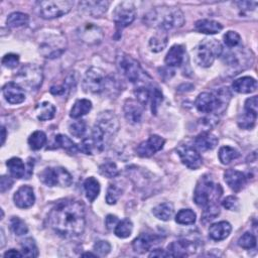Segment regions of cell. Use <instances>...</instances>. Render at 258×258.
Instances as JSON below:
<instances>
[{
  "label": "cell",
  "mask_w": 258,
  "mask_h": 258,
  "mask_svg": "<svg viewBox=\"0 0 258 258\" xmlns=\"http://www.w3.org/2000/svg\"><path fill=\"white\" fill-rule=\"evenodd\" d=\"M49 224L58 235L64 238L81 236L86 227L84 204L74 199L59 202L49 215Z\"/></svg>",
  "instance_id": "1"
},
{
  "label": "cell",
  "mask_w": 258,
  "mask_h": 258,
  "mask_svg": "<svg viewBox=\"0 0 258 258\" xmlns=\"http://www.w3.org/2000/svg\"><path fill=\"white\" fill-rule=\"evenodd\" d=\"M143 21L158 30L167 31L173 28L182 27L185 23V15L177 7H156L144 15Z\"/></svg>",
  "instance_id": "2"
},
{
  "label": "cell",
  "mask_w": 258,
  "mask_h": 258,
  "mask_svg": "<svg viewBox=\"0 0 258 258\" xmlns=\"http://www.w3.org/2000/svg\"><path fill=\"white\" fill-rule=\"evenodd\" d=\"M222 194L223 189L221 185L215 183L210 175H205L197 183L194 192V201L198 207L205 208L209 205L217 204Z\"/></svg>",
  "instance_id": "3"
},
{
  "label": "cell",
  "mask_w": 258,
  "mask_h": 258,
  "mask_svg": "<svg viewBox=\"0 0 258 258\" xmlns=\"http://www.w3.org/2000/svg\"><path fill=\"white\" fill-rule=\"evenodd\" d=\"M117 84L112 77L106 76L105 72L96 67L90 68L85 74L84 88L93 94H100L105 91L115 90Z\"/></svg>",
  "instance_id": "4"
},
{
  "label": "cell",
  "mask_w": 258,
  "mask_h": 258,
  "mask_svg": "<svg viewBox=\"0 0 258 258\" xmlns=\"http://www.w3.org/2000/svg\"><path fill=\"white\" fill-rule=\"evenodd\" d=\"M223 53L220 41L215 38H205L194 49V60L200 67L209 68L213 65L216 58Z\"/></svg>",
  "instance_id": "5"
},
{
  "label": "cell",
  "mask_w": 258,
  "mask_h": 258,
  "mask_svg": "<svg viewBox=\"0 0 258 258\" xmlns=\"http://www.w3.org/2000/svg\"><path fill=\"white\" fill-rule=\"evenodd\" d=\"M44 80L41 68L34 64H26L22 66L14 76L15 83L23 90L35 91L40 88Z\"/></svg>",
  "instance_id": "6"
},
{
  "label": "cell",
  "mask_w": 258,
  "mask_h": 258,
  "mask_svg": "<svg viewBox=\"0 0 258 258\" xmlns=\"http://www.w3.org/2000/svg\"><path fill=\"white\" fill-rule=\"evenodd\" d=\"M67 48L66 37L60 32H49L39 42V53L47 59L61 57Z\"/></svg>",
  "instance_id": "7"
},
{
  "label": "cell",
  "mask_w": 258,
  "mask_h": 258,
  "mask_svg": "<svg viewBox=\"0 0 258 258\" xmlns=\"http://www.w3.org/2000/svg\"><path fill=\"white\" fill-rule=\"evenodd\" d=\"M73 6L74 2L71 0H49L37 1L35 3V10L41 18L54 19L69 13Z\"/></svg>",
  "instance_id": "8"
},
{
  "label": "cell",
  "mask_w": 258,
  "mask_h": 258,
  "mask_svg": "<svg viewBox=\"0 0 258 258\" xmlns=\"http://www.w3.org/2000/svg\"><path fill=\"white\" fill-rule=\"evenodd\" d=\"M117 66L122 75L133 84L140 82H146V79L150 80V77L143 71L140 64L128 55H121L117 59Z\"/></svg>",
  "instance_id": "9"
},
{
  "label": "cell",
  "mask_w": 258,
  "mask_h": 258,
  "mask_svg": "<svg viewBox=\"0 0 258 258\" xmlns=\"http://www.w3.org/2000/svg\"><path fill=\"white\" fill-rule=\"evenodd\" d=\"M39 180L48 187H63L68 188L73 183V177L69 171L61 166L47 167L39 173Z\"/></svg>",
  "instance_id": "10"
},
{
  "label": "cell",
  "mask_w": 258,
  "mask_h": 258,
  "mask_svg": "<svg viewBox=\"0 0 258 258\" xmlns=\"http://www.w3.org/2000/svg\"><path fill=\"white\" fill-rule=\"evenodd\" d=\"M136 17L135 5L130 1H123L119 3L113 12V19L117 30H121L131 24Z\"/></svg>",
  "instance_id": "11"
},
{
  "label": "cell",
  "mask_w": 258,
  "mask_h": 258,
  "mask_svg": "<svg viewBox=\"0 0 258 258\" xmlns=\"http://www.w3.org/2000/svg\"><path fill=\"white\" fill-rule=\"evenodd\" d=\"M95 126L100 129L107 141H109L118 131L119 121L112 111H103L97 116Z\"/></svg>",
  "instance_id": "12"
},
{
  "label": "cell",
  "mask_w": 258,
  "mask_h": 258,
  "mask_svg": "<svg viewBox=\"0 0 258 258\" xmlns=\"http://www.w3.org/2000/svg\"><path fill=\"white\" fill-rule=\"evenodd\" d=\"M77 34L80 40L89 46L99 45L104 38L102 28L94 23H84L78 28Z\"/></svg>",
  "instance_id": "13"
},
{
  "label": "cell",
  "mask_w": 258,
  "mask_h": 258,
  "mask_svg": "<svg viewBox=\"0 0 258 258\" xmlns=\"http://www.w3.org/2000/svg\"><path fill=\"white\" fill-rule=\"evenodd\" d=\"M177 152L182 162L190 169H198L203 163V158L195 146L187 143L181 144L177 147Z\"/></svg>",
  "instance_id": "14"
},
{
  "label": "cell",
  "mask_w": 258,
  "mask_h": 258,
  "mask_svg": "<svg viewBox=\"0 0 258 258\" xmlns=\"http://www.w3.org/2000/svg\"><path fill=\"white\" fill-rule=\"evenodd\" d=\"M165 140L158 135H150L146 141L141 142L137 148L136 152L140 157H150L157 151L163 148Z\"/></svg>",
  "instance_id": "15"
},
{
  "label": "cell",
  "mask_w": 258,
  "mask_h": 258,
  "mask_svg": "<svg viewBox=\"0 0 258 258\" xmlns=\"http://www.w3.org/2000/svg\"><path fill=\"white\" fill-rule=\"evenodd\" d=\"M144 106L137 100L127 99L124 103L123 111L126 120L131 124H137L141 121Z\"/></svg>",
  "instance_id": "16"
},
{
  "label": "cell",
  "mask_w": 258,
  "mask_h": 258,
  "mask_svg": "<svg viewBox=\"0 0 258 258\" xmlns=\"http://www.w3.org/2000/svg\"><path fill=\"white\" fill-rule=\"evenodd\" d=\"M167 252L171 257H185L196 252V243L187 239H181L170 243Z\"/></svg>",
  "instance_id": "17"
},
{
  "label": "cell",
  "mask_w": 258,
  "mask_h": 258,
  "mask_svg": "<svg viewBox=\"0 0 258 258\" xmlns=\"http://www.w3.org/2000/svg\"><path fill=\"white\" fill-rule=\"evenodd\" d=\"M14 204L20 209H28L34 205L35 196L33 189L29 186L20 187L13 196Z\"/></svg>",
  "instance_id": "18"
},
{
  "label": "cell",
  "mask_w": 258,
  "mask_h": 258,
  "mask_svg": "<svg viewBox=\"0 0 258 258\" xmlns=\"http://www.w3.org/2000/svg\"><path fill=\"white\" fill-rule=\"evenodd\" d=\"M2 93L5 100L13 105L20 104L25 100L24 90L15 82H10L4 85L2 88Z\"/></svg>",
  "instance_id": "19"
},
{
  "label": "cell",
  "mask_w": 258,
  "mask_h": 258,
  "mask_svg": "<svg viewBox=\"0 0 258 258\" xmlns=\"http://www.w3.org/2000/svg\"><path fill=\"white\" fill-rule=\"evenodd\" d=\"M109 5V1H96V0H92V1H81L79 3L80 9L84 13L89 14L92 17H100L105 14L108 10Z\"/></svg>",
  "instance_id": "20"
},
{
  "label": "cell",
  "mask_w": 258,
  "mask_h": 258,
  "mask_svg": "<svg viewBox=\"0 0 258 258\" xmlns=\"http://www.w3.org/2000/svg\"><path fill=\"white\" fill-rule=\"evenodd\" d=\"M160 241V237L155 234H140L132 242V248L134 252L138 254H144L150 250V248Z\"/></svg>",
  "instance_id": "21"
},
{
  "label": "cell",
  "mask_w": 258,
  "mask_h": 258,
  "mask_svg": "<svg viewBox=\"0 0 258 258\" xmlns=\"http://www.w3.org/2000/svg\"><path fill=\"white\" fill-rule=\"evenodd\" d=\"M224 180L229 188L234 192H240L246 185V176L236 169H227L224 174Z\"/></svg>",
  "instance_id": "22"
},
{
  "label": "cell",
  "mask_w": 258,
  "mask_h": 258,
  "mask_svg": "<svg viewBox=\"0 0 258 258\" xmlns=\"http://www.w3.org/2000/svg\"><path fill=\"white\" fill-rule=\"evenodd\" d=\"M232 226L227 221H221L210 226L209 236L214 241L225 240L231 233Z\"/></svg>",
  "instance_id": "23"
},
{
  "label": "cell",
  "mask_w": 258,
  "mask_h": 258,
  "mask_svg": "<svg viewBox=\"0 0 258 258\" xmlns=\"http://www.w3.org/2000/svg\"><path fill=\"white\" fill-rule=\"evenodd\" d=\"M232 88L239 94H250L256 91L257 81L252 77H242L233 82Z\"/></svg>",
  "instance_id": "24"
},
{
  "label": "cell",
  "mask_w": 258,
  "mask_h": 258,
  "mask_svg": "<svg viewBox=\"0 0 258 258\" xmlns=\"http://www.w3.org/2000/svg\"><path fill=\"white\" fill-rule=\"evenodd\" d=\"M218 138L210 132H202L195 139V147L198 151L212 150L218 145Z\"/></svg>",
  "instance_id": "25"
},
{
  "label": "cell",
  "mask_w": 258,
  "mask_h": 258,
  "mask_svg": "<svg viewBox=\"0 0 258 258\" xmlns=\"http://www.w3.org/2000/svg\"><path fill=\"white\" fill-rule=\"evenodd\" d=\"M185 59V48L182 45L171 47L165 56L164 62L168 67H180Z\"/></svg>",
  "instance_id": "26"
},
{
  "label": "cell",
  "mask_w": 258,
  "mask_h": 258,
  "mask_svg": "<svg viewBox=\"0 0 258 258\" xmlns=\"http://www.w3.org/2000/svg\"><path fill=\"white\" fill-rule=\"evenodd\" d=\"M195 28L201 33L216 34L223 29V25L220 22L212 19H201L196 22Z\"/></svg>",
  "instance_id": "27"
},
{
  "label": "cell",
  "mask_w": 258,
  "mask_h": 258,
  "mask_svg": "<svg viewBox=\"0 0 258 258\" xmlns=\"http://www.w3.org/2000/svg\"><path fill=\"white\" fill-rule=\"evenodd\" d=\"M92 109V102L88 99H79L73 105L70 117L73 119H79L86 114H88Z\"/></svg>",
  "instance_id": "28"
},
{
  "label": "cell",
  "mask_w": 258,
  "mask_h": 258,
  "mask_svg": "<svg viewBox=\"0 0 258 258\" xmlns=\"http://www.w3.org/2000/svg\"><path fill=\"white\" fill-rule=\"evenodd\" d=\"M167 41H168L167 32L164 30H158L156 34L153 35L149 40L150 51L153 53L162 52L167 46Z\"/></svg>",
  "instance_id": "29"
},
{
  "label": "cell",
  "mask_w": 258,
  "mask_h": 258,
  "mask_svg": "<svg viewBox=\"0 0 258 258\" xmlns=\"http://www.w3.org/2000/svg\"><path fill=\"white\" fill-rule=\"evenodd\" d=\"M152 213L157 219L161 221H168L174 216V213H175L174 205L168 202L159 204L153 208Z\"/></svg>",
  "instance_id": "30"
},
{
  "label": "cell",
  "mask_w": 258,
  "mask_h": 258,
  "mask_svg": "<svg viewBox=\"0 0 258 258\" xmlns=\"http://www.w3.org/2000/svg\"><path fill=\"white\" fill-rule=\"evenodd\" d=\"M100 183L93 177L86 179L84 182V190L86 194V198L89 202L93 203L100 194Z\"/></svg>",
  "instance_id": "31"
},
{
  "label": "cell",
  "mask_w": 258,
  "mask_h": 258,
  "mask_svg": "<svg viewBox=\"0 0 258 258\" xmlns=\"http://www.w3.org/2000/svg\"><path fill=\"white\" fill-rule=\"evenodd\" d=\"M57 109L50 102H42L36 106V116L40 121L52 120L56 115Z\"/></svg>",
  "instance_id": "32"
},
{
  "label": "cell",
  "mask_w": 258,
  "mask_h": 258,
  "mask_svg": "<svg viewBox=\"0 0 258 258\" xmlns=\"http://www.w3.org/2000/svg\"><path fill=\"white\" fill-rule=\"evenodd\" d=\"M9 173L13 178L22 179L25 176V165L19 157H12L6 161Z\"/></svg>",
  "instance_id": "33"
},
{
  "label": "cell",
  "mask_w": 258,
  "mask_h": 258,
  "mask_svg": "<svg viewBox=\"0 0 258 258\" xmlns=\"http://www.w3.org/2000/svg\"><path fill=\"white\" fill-rule=\"evenodd\" d=\"M53 145H55V148H63L69 152L75 153L76 151H78V145H76V143L68 136L64 135V134H58L55 136L54 138V143Z\"/></svg>",
  "instance_id": "34"
},
{
  "label": "cell",
  "mask_w": 258,
  "mask_h": 258,
  "mask_svg": "<svg viewBox=\"0 0 258 258\" xmlns=\"http://www.w3.org/2000/svg\"><path fill=\"white\" fill-rule=\"evenodd\" d=\"M132 231H133V223L129 218H125L122 221H119L116 227L114 228V234L121 239L128 238L131 235Z\"/></svg>",
  "instance_id": "35"
},
{
  "label": "cell",
  "mask_w": 258,
  "mask_h": 258,
  "mask_svg": "<svg viewBox=\"0 0 258 258\" xmlns=\"http://www.w3.org/2000/svg\"><path fill=\"white\" fill-rule=\"evenodd\" d=\"M47 140H48L47 134L44 131L38 130L30 134L28 138V144L32 150H39L40 148H42L46 145Z\"/></svg>",
  "instance_id": "36"
},
{
  "label": "cell",
  "mask_w": 258,
  "mask_h": 258,
  "mask_svg": "<svg viewBox=\"0 0 258 258\" xmlns=\"http://www.w3.org/2000/svg\"><path fill=\"white\" fill-rule=\"evenodd\" d=\"M219 159L223 164H229L240 156V152L231 146H222L219 150Z\"/></svg>",
  "instance_id": "37"
},
{
  "label": "cell",
  "mask_w": 258,
  "mask_h": 258,
  "mask_svg": "<svg viewBox=\"0 0 258 258\" xmlns=\"http://www.w3.org/2000/svg\"><path fill=\"white\" fill-rule=\"evenodd\" d=\"M29 21V16L22 12H13L8 15L6 24L9 27H20L26 25Z\"/></svg>",
  "instance_id": "38"
},
{
  "label": "cell",
  "mask_w": 258,
  "mask_h": 258,
  "mask_svg": "<svg viewBox=\"0 0 258 258\" xmlns=\"http://www.w3.org/2000/svg\"><path fill=\"white\" fill-rule=\"evenodd\" d=\"M196 213L191 209L181 210L176 216V221L181 225H193L196 222Z\"/></svg>",
  "instance_id": "39"
},
{
  "label": "cell",
  "mask_w": 258,
  "mask_h": 258,
  "mask_svg": "<svg viewBox=\"0 0 258 258\" xmlns=\"http://www.w3.org/2000/svg\"><path fill=\"white\" fill-rule=\"evenodd\" d=\"M100 174L108 179H113L116 178L120 175V170L117 166V164L113 161H106L102 163L99 167Z\"/></svg>",
  "instance_id": "40"
},
{
  "label": "cell",
  "mask_w": 258,
  "mask_h": 258,
  "mask_svg": "<svg viewBox=\"0 0 258 258\" xmlns=\"http://www.w3.org/2000/svg\"><path fill=\"white\" fill-rule=\"evenodd\" d=\"M149 101L151 102V112L152 114L156 115L159 106L161 105L163 101V95L162 92L158 87H153L150 86V98Z\"/></svg>",
  "instance_id": "41"
},
{
  "label": "cell",
  "mask_w": 258,
  "mask_h": 258,
  "mask_svg": "<svg viewBox=\"0 0 258 258\" xmlns=\"http://www.w3.org/2000/svg\"><path fill=\"white\" fill-rule=\"evenodd\" d=\"M21 253L24 257H37L38 248L32 238H26L21 243Z\"/></svg>",
  "instance_id": "42"
},
{
  "label": "cell",
  "mask_w": 258,
  "mask_h": 258,
  "mask_svg": "<svg viewBox=\"0 0 258 258\" xmlns=\"http://www.w3.org/2000/svg\"><path fill=\"white\" fill-rule=\"evenodd\" d=\"M257 119V113L244 110L238 119V125L243 129H252Z\"/></svg>",
  "instance_id": "43"
},
{
  "label": "cell",
  "mask_w": 258,
  "mask_h": 258,
  "mask_svg": "<svg viewBox=\"0 0 258 258\" xmlns=\"http://www.w3.org/2000/svg\"><path fill=\"white\" fill-rule=\"evenodd\" d=\"M123 189L119 187L118 184H110L107 190V195H106V202L108 205H115L120 197L122 196Z\"/></svg>",
  "instance_id": "44"
},
{
  "label": "cell",
  "mask_w": 258,
  "mask_h": 258,
  "mask_svg": "<svg viewBox=\"0 0 258 258\" xmlns=\"http://www.w3.org/2000/svg\"><path fill=\"white\" fill-rule=\"evenodd\" d=\"M220 214V208L218 204H213L209 205L204 208L203 214H202V221L203 223H208L211 222L212 220L216 219Z\"/></svg>",
  "instance_id": "45"
},
{
  "label": "cell",
  "mask_w": 258,
  "mask_h": 258,
  "mask_svg": "<svg viewBox=\"0 0 258 258\" xmlns=\"http://www.w3.org/2000/svg\"><path fill=\"white\" fill-rule=\"evenodd\" d=\"M86 130H87V125H86V122L84 120H77L69 125L70 133L77 138L83 137L86 133Z\"/></svg>",
  "instance_id": "46"
},
{
  "label": "cell",
  "mask_w": 258,
  "mask_h": 258,
  "mask_svg": "<svg viewBox=\"0 0 258 258\" xmlns=\"http://www.w3.org/2000/svg\"><path fill=\"white\" fill-rule=\"evenodd\" d=\"M10 228L12 232L17 236L25 235L28 232V228L23 220L18 217H12L10 219Z\"/></svg>",
  "instance_id": "47"
},
{
  "label": "cell",
  "mask_w": 258,
  "mask_h": 258,
  "mask_svg": "<svg viewBox=\"0 0 258 258\" xmlns=\"http://www.w3.org/2000/svg\"><path fill=\"white\" fill-rule=\"evenodd\" d=\"M238 245L244 249H253L256 247V237L253 234L246 232L239 238Z\"/></svg>",
  "instance_id": "48"
},
{
  "label": "cell",
  "mask_w": 258,
  "mask_h": 258,
  "mask_svg": "<svg viewBox=\"0 0 258 258\" xmlns=\"http://www.w3.org/2000/svg\"><path fill=\"white\" fill-rule=\"evenodd\" d=\"M78 149L85 153V154H90V155H93L95 153H97V150H96V147L94 145V142L90 137H87L83 139V141L80 143V145L78 146Z\"/></svg>",
  "instance_id": "49"
},
{
  "label": "cell",
  "mask_w": 258,
  "mask_h": 258,
  "mask_svg": "<svg viewBox=\"0 0 258 258\" xmlns=\"http://www.w3.org/2000/svg\"><path fill=\"white\" fill-rule=\"evenodd\" d=\"M241 41V36L238 32L229 30L224 35V42L228 48H236Z\"/></svg>",
  "instance_id": "50"
},
{
  "label": "cell",
  "mask_w": 258,
  "mask_h": 258,
  "mask_svg": "<svg viewBox=\"0 0 258 258\" xmlns=\"http://www.w3.org/2000/svg\"><path fill=\"white\" fill-rule=\"evenodd\" d=\"M222 206L229 211H239L240 201L236 196H228L223 200Z\"/></svg>",
  "instance_id": "51"
},
{
  "label": "cell",
  "mask_w": 258,
  "mask_h": 258,
  "mask_svg": "<svg viewBox=\"0 0 258 258\" xmlns=\"http://www.w3.org/2000/svg\"><path fill=\"white\" fill-rule=\"evenodd\" d=\"M93 250L98 256H105L111 251V245L108 241L101 240L94 244Z\"/></svg>",
  "instance_id": "52"
},
{
  "label": "cell",
  "mask_w": 258,
  "mask_h": 258,
  "mask_svg": "<svg viewBox=\"0 0 258 258\" xmlns=\"http://www.w3.org/2000/svg\"><path fill=\"white\" fill-rule=\"evenodd\" d=\"M19 64V57L15 54H7L2 59V65L8 69H14Z\"/></svg>",
  "instance_id": "53"
},
{
  "label": "cell",
  "mask_w": 258,
  "mask_h": 258,
  "mask_svg": "<svg viewBox=\"0 0 258 258\" xmlns=\"http://www.w3.org/2000/svg\"><path fill=\"white\" fill-rule=\"evenodd\" d=\"M244 110L251 111L253 113H257L258 112V97L253 96V97L248 98L245 102Z\"/></svg>",
  "instance_id": "54"
},
{
  "label": "cell",
  "mask_w": 258,
  "mask_h": 258,
  "mask_svg": "<svg viewBox=\"0 0 258 258\" xmlns=\"http://www.w3.org/2000/svg\"><path fill=\"white\" fill-rule=\"evenodd\" d=\"M12 185H13V181L9 177L2 176L1 181H0V191H1V193H4L10 190Z\"/></svg>",
  "instance_id": "55"
},
{
  "label": "cell",
  "mask_w": 258,
  "mask_h": 258,
  "mask_svg": "<svg viewBox=\"0 0 258 258\" xmlns=\"http://www.w3.org/2000/svg\"><path fill=\"white\" fill-rule=\"evenodd\" d=\"M236 4L242 11L255 10V8L257 6L256 1H239V2H236Z\"/></svg>",
  "instance_id": "56"
},
{
  "label": "cell",
  "mask_w": 258,
  "mask_h": 258,
  "mask_svg": "<svg viewBox=\"0 0 258 258\" xmlns=\"http://www.w3.org/2000/svg\"><path fill=\"white\" fill-rule=\"evenodd\" d=\"M118 222H119L118 218L116 216H114V215H108L105 219V225L108 230H113L116 227V225L118 224Z\"/></svg>",
  "instance_id": "57"
},
{
  "label": "cell",
  "mask_w": 258,
  "mask_h": 258,
  "mask_svg": "<svg viewBox=\"0 0 258 258\" xmlns=\"http://www.w3.org/2000/svg\"><path fill=\"white\" fill-rule=\"evenodd\" d=\"M169 253L163 249H154L149 254V257H168Z\"/></svg>",
  "instance_id": "58"
},
{
  "label": "cell",
  "mask_w": 258,
  "mask_h": 258,
  "mask_svg": "<svg viewBox=\"0 0 258 258\" xmlns=\"http://www.w3.org/2000/svg\"><path fill=\"white\" fill-rule=\"evenodd\" d=\"M22 256H23L22 253L15 249H10L4 253L5 258H15V257H22Z\"/></svg>",
  "instance_id": "59"
},
{
  "label": "cell",
  "mask_w": 258,
  "mask_h": 258,
  "mask_svg": "<svg viewBox=\"0 0 258 258\" xmlns=\"http://www.w3.org/2000/svg\"><path fill=\"white\" fill-rule=\"evenodd\" d=\"M1 132H2V135H1V137H2L1 144L3 145V144H4V142H5V138H6V129H5V127H2Z\"/></svg>",
  "instance_id": "60"
},
{
  "label": "cell",
  "mask_w": 258,
  "mask_h": 258,
  "mask_svg": "<svg viewBox=\"0 0 258 258\" xmlns=\"http://www.w3.org/2000/svg\"><path fill=\"white\" fill-rule=\"evenodd\" d=\"M82 256H92V257H96V256H98L96 253L95 254H93V253H90V252H87V253H83L82 254Z\"/></svg>",
  "instance_id": "61"
},
{
  "label": "cell",
  "mask_w": 258,
  "mask_h": 258,
  "mask_svg": "<svg viewBox=\"0 0 258 258\" xmlns=\"http://www.w3.org/2000/svg\"><path fill=\"white\" fill-rule=\"evenodd\" d=\"M1 237H2V244H1V247L4 246V233H3V230H1Z\"/></svg>",
  "instance_id": "62"
}]
</instances>
